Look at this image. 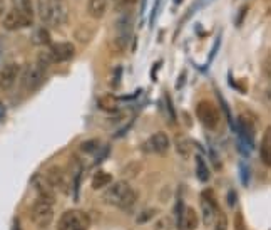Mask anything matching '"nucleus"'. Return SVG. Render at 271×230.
Instances as JSON below:
<instances>
[{"mask_svg": "<svg viewBox=\"0 0 271 230\" xmlns=\"http://www.w3.org/2000/svg\"><path fill=\"white\" fill-rule=\"evenodd\" d=\"M200 2H201L200 5L203 7V5H207V3H211V0H200Z\"/></svg>", "mask_w": 271, "mask_h": 230, "instance_id": "nucleus-42", "label": "nucleus"}, {"mask_svg": "<svg viewBox=\"0 0 271 230\" xmlns=\"http://www.w3.org/2000/svg\"><path fill=\"white\" fill-rule=\"evenodd\" d=\"M201 212H203V222L206 227L216 220V214H218V200H216L214 193L211 190H204L201 193Z\"/></svg>", "mask_w": 271, "mask_h": 230, "instance_id": "nucleus-7", "label": "nucleus"}, {"mask_svg": "<svg viewBox=\"0 0 271 230\" xmlns=\"http://www.w3.org/2000/svg\"><path fill=\"white\" fill-rule=\"evenodd\" d=\"M176 150H178V153L183 158H188L189 155H191V150H193V143L189 141L188 138L184 136H179L178 139H176Z\"/></svg>", "mask_w": 271, "mask_h": 230, "instance_id": "nucleus-24", "label": "nucleus"}, {"mask_svg": "<svg viewBox=\"0 0 271 230\" xmlns=\"http://www.w3.org/2000/svg\"><path fill=\"white\" fill-rule=\"evenodd\" d=\"M169 229H171V224L166 217H162L159 222L156 224V230H169Z\"/></svg>", "mask_w": 271, "mask_h": 230, "instance_id": "nucleus-32", "label": "nucleus"}, {"mask_svg": "<svg viewBox=\"0 0 271 230\" xmlns=\"http://www.w3.org/2000/svg\"><path fill=\"white\" fill-rule=\"evenodd\" d=\"M3 27L7 30H19V29H24V27H29L32 25V22H29L27 19H24L22 15H19L15 10H8L5 15H3V20H2Z\"/></svg>", "mask_w": 271, "mask_h": 230, "instance_id": "nucleus-13", "label": "nucleus"}, {"mask_svg": "<svg viewBox=\"0 0 271 230\" xmlns=\"http://www.w3.org/2000/svg\"><path fill=\"white\" fill-rule=\"evenodd\" d=\"M12 8L19 13V15L24 17V19H27L29 22H34L32 0H12Z\"/></svg>", "mask_w": 271, "mask_h": 230, "instance_id": "nucleus-16", "label": "nucleus"}, {"mask_svg": "<svg viewBox=\"0 0 271 230\" xmlns=\"http://www.w3.org/2000/svg\"><path fill=\"white\" fill-rule=\"evenodd\" d=\"M107 10V2L106 0H89L87 2V12L92 19H102Z\"/></svg>", "mask_w": 271, "mask_h": 230, "instance_id": "nucleus-17", "label": "nucleus"}, {"mask_svg": "<svg viewBox=\"0 0 271 230\" xmlns=\"http://www.w3.org/2000/svg\"><path fill=\"white\" fill-rule=\"evenodd\" d=\"M171 146L169 136L164 131H157L152 134L142 145V150L146 153H154V155H166Z\"/></svg>", "mask_w": 271, "mask_h": 230, "instance_id": "nucleus-8", "label": "nucleus"}, {"mask_svg": "<svg viewBox=\"0 0 271 230\" xmlns=\"http://www.w3.org/2000/svg\"><path fill=\"white\" fill-rule=\"evenodd\" d=\"M166 105H168V113H169L171 123H176V113H174V108H173V101H171L169 94H166Z\"/></svg>", "mask_w": 271, "mask_h": 230, "instance_id": "nucleus-31", "label": "nucleus"}, {"mask_svg": "<svg viewBox=\"0 0 271 230\" xmlns=\"http://www.w3.org/2000/svg\"><path fill=\"white\" fill-rule=\"evenodd\" d=\"M114 27H116V37L112 39L111 47L116 52H123L128 49L131 35H133V27H134L133 12L129 10L121 12L117 15V19L114 20Z\"/></svg>", "mask_w": 271, "mask_h": 230, "instance_id": "nucleus-2", "label": "nucleus"}, {"mask_svg": "<svg viewBox=\"0 0 271 230\" xmlns=\"http://www.w3.org/2000/svg\"><path fill=\"white\" fill-rule=\"evenodd\" d=\"M129 183L126 180H119V182L112 183L106 192H104V202L109 205H116L121 202V198L126 195V192L129 190Z\"/></svg>", "mask_w": 271, "mask_h": 230, "instance_id": "nucleus-12", "label": "nucleus"}, {"mask_svg": "<svg viewBox=\"0 0 271 230\" xmlns=\"http://www.w3.org/2000/svg\"><path fill=\"white\" fill-rule=\"evenodd\" d=\"M239 175H241V183L248 187V183H250V168L246 166L245 161L239 163Z\"/></svg>", "mask_w": 271, "mask_h": 230, "instance_id": "nucleus-28", "label": "nucleus"}, {"mask_svg": "<svg viewBox=\"0 0 271 230\" xmlns=\"http://www.w3.org/2000/svg\"><path fill=\"white\" fill-rule=\"evenodd\" d=\"M49 52H51L52 62H67L75 57V46L72 42H56L49 46Z\"/></svg>", "mask_w": 271, "mask_h": 230, "instance_id": "nucleus-9", "label": "nucleus"}, {"mask_svg": "<svg viewBox=\"0 0 271 230\" xmlns=\"http://www.w3.org/2000/svg\"><path fill=\"white\" fill-rule=\"evenodd\" d=\"M5 12V0H0V15H3Z\"/></svg>", "mask_w": 271, "mask_h": 230, "instance_id": "nucleus-41", "label": "nucleus"}, {"mask_svg": "<svg viewBox=\"0 0 271 230\" xmlns=\"http://www.w3.org/2000/svg\"><path fill=\"white\" fill-rule=\"evenodd\" d=\"M136 202H137V192H136L134 188H129V190L126 192V195L121 198L117 207H119L121 210H131L136 205Z\"/></svg>", "mask_w": 271, "mask_h": 230, "instance_id": "nucleus-22", "label": "nucleus"}, {"mask_svg": "<svg viewBox=\"0 0 271 230\" xmlns=\"http://www.w3.org/2000/svg\"><path fill=\"white\" fill-rule=\"evenodd\" d=\"M32 222L40 229H45L52 224L54 220V207L51 204H45L42 200H37L32 205V212H30Z\"/></svg>", "mask_w": 271, "mask_h": 230, "instance_id": "nucleus-6", "label": "nucleus"}, {"mask_svg": "<svg viewBox=\"0 0 271 230\" xmlns=\"http://www.w3.org/2000/svg\"><path fill=\"white\" fill-rule=\"evenodd\" d=\"M45 182L51 185L52 188H62L64 192H67V185H66V177H64V171L59 166H51L47 171H45Z\"/></svg>", "mask_w": 271, "mask_h": 230, "instance_id": "nucleus-14", "label": "nucleus"}, {"mask_svg": "<svg viewBox=\"0 0 271 230\" xmlns=\"http://www.w3.org/2000/svg\"><path fill=\"white\" fill-rule=\"evenodd\" d=\"M89 215L82 210L70 209L66 210L57 220V230H87L89 229Z\"/></svg>", "mask_w": 271, "mask_h": 230, "instance_id": "nucleus-3", "label": "nucleus"}, {"mask_svg": "<svg viewBox=\"0 0 271 230\" xmlns=\"http://www.w3.org/2000/svg\"><path fill=\"white\" fill-rule=\"evenodd\" d=\"M184 79H186V71H183V73L179 74V78H178V83H176V89H181V88H183V84H184Z\"/></svg>", "mask_w": 271, "mask_h": 230, "instance_id": "nucleus-36", "label": "nucleus"}, {"mask_svg": "<svg viewBox=\"0 0 271 230\" xmlns=\"http://www.w3.org/2000/svg\"><path fill=\"white\" fill-rule=\"evenodd\" d=\"M32 40L34 44H39V46H51V34H49V30L45 29V27H40L37 29L32 35Z\"/></svg>", "mask_w": 271, "mask_h": 230, "instance_id": "nucleus-23", "label": "nucleus"}, {"mask_svg": "<svg viewBox=\"0 0 271 230\" xmlns=\"http://www.w3.org/2000/svg\"><path fill=\"white\" fill-rule=\"evenodd\" d=\"M159 66H161V62H157V64L152 66V74H151L152 79H156V73H157V67H159Z\"/></svg>", "mask_w": 271, "mask_h": 230, "instance_id": "nucleus-39", "label": "nucleus"}, {"mask_svg": "<svg viewBox=\"0 0 271 230\" xmlns=\"http://www.w3.org/2000/svg\"><path fill=\"white\" fill-rule=\"evenodd\" d=\"M139 171H141V165L137 163V161H131V163H128L123 168V171H121V177L124 178H134L139 175Z\"/></svg>", "mask_w": 271, "mask_h": 230, "instance_id": "nucleus-25", "label": "nucleus"}, {"mask_svg": "<svg viewBox=\"0 0 271 230\" xmlns=\"http://www.w3.org/2000/svg\"><path fill=\"white\" fill-rule=\"evenodd\" d=\"M196 177L200 182L206 183L209 182L211 178V173H209V166L206 165L204 158H203L201 155H196Z\"/></svg>", "mask_w": 271, "mask_h": 230, "instance_id": "nucleus-20", "label": "nucleus"}, {"mask_svg": "<svg viewBox=\"0 0 271 230\" xmlns=\"http://www.w3.org/2000/svg\"><path fill=\"white\" fill-rule=\"evenodd\" d=\"M37 13L44 24L61 27L67 22L69 8L64 0H37Z\"/></svg>", "mask_w": 271, "mask_h": 230, "instance_id": "nucleus-1", "label": "nucleus"}, {"mask_svg": "<svg viewBox=\"0 0 271 230\" xmlns=\"http://www.w3.org/2000/svg\"><path fill=\"white\" fill-rule=\"evenodd\" d=\"M137 2H139V0H121L119 8H131V7H134Z\"/></svg>", "mask_w": 271, "mask_h": 230, "instance_id": "nucleus-33", "label": "nucleus"}, {"mask_svg": "<svg viewBox=\"0 0 271 230\" xmlns=\"http://www.w3.org/2000/svg\"><path fill=\"white\" fill-rule=\"evenodd\" d=\"M196 116L200 119V123H203L204 128L209 129H216L221 121L219 110L211 101H207V99H203V101L196 105Z\"/></svg>", "mask_w": 271, "mask_h": 230, "instance_id": "nucleus-4", "label": "nucleus"}, {"mask_svg": "<svg viewBox=\"0 0 271 230\" xmlns=\"http://www.w3.org/2000/svg\"><path fill=\"white\" fill-rule=\"evenodd\" d=\"M19 74H20L19 64H15V62L7 64L2 69V73H0V89H2V91H10L13 86H15Z\"/></svg>", "mask_w": 271, "mask_h": 230, "instance_id": "nucleus-11", "label": "nucleus"}, {"mask_svg": "<svg viewBox=\"0 0 271 230\" xmlns=\"http://www.w3.org/2000/svg\"><path fill=\"white\" fill-rule=\"evenodd\" d=\"M214 230H228V219H226L224 214H219L218 215V219H216Z\"/></svg>", "mask_w": 271, "mask_h": 230, "instance_id": "nucleus-30", "label": "nucleus"}, {"mask_svg": "<svg viewBox=\"0 0 271 230\" xmlns=\"http://www.w3.org/2000/svg\"><path fill=\"white\" fill-rule=\"evenodd\" d=\"M45 69H47V67H44L42 64H39V62H34V64L27 66V69L24 71V76H22V84H24L27 91L32 93L42 86L45 79Z\"/></svg>", "mask_w": 271, "mask_h": 230, "instance_id": "nucleus-5", "label": "nucleus"}, {"mask_svg": "<svg viewBox=\"0 0 271 230\" xmlns=\"http://www.w3.org/2000/svg\"><path fill=\"white\" fill-rule=\"evenodd\" d=\"M112 182V177H111V173H107V171H97L96 175L92 177V188L94 190H102V188H106L107 185H111Z\"/></svg>", "mask_w": 271, "mask_h": 230, "instance_id": "nucleus-21", "label": "nucleus"}, {"mask_svg": "<svg viewBox=\"0 0 271 230\" xmlns=\"http://www.w3.org/2000/svg\"><path fill=\"white\" fill-rule=\"evenodd\" d=\"M97 106H99V110H102V111L114 113V111H117V108H119V99L116 96H112V94H104V96L97 99Z\"/></svg>", "mask_w": 271, "mask_h": 230, "instance_id": "nucleus-18", "label": "nucleus"}, {"mask_svg": "<svg viewBox=\"0 0 271 230\" xmlns=\"http://www.w3.org/2000/svg\"><path fill=\"white\" fill-rule=\"evenodd\" d=\"M32 183L35 187V192H37V200H42L45 204H51L54 205L56 204V192H54V188L45 182L44 177H40V175H34L32 178Z\"/></svg>", "mask_w": 271, "mask_h": 230, "instance_id": "nucleus-10", "label": "nucleus"}, {"mask_svg": "<svg viewBox=\"0 0 271 230\" xmlns=\"http://www.w3.org/2000/svg\"><path fill=\"white\" fill-rule=\"evenodd\" d=\"M5 115H7V108H5L3 103H0V121L5 118Z\"/></svg>", "mask_w": 271, "mask_h": 230, "instance_id": "nucleus-38", "label": "nucleus"}, {"mask_svg": "<svg viewBox=\"0 0 271 230\" xmlns=\"http://www.w3.org/2000/svg\"><path fill=\"white\" fill-rule=\"evenodd\" d=\"M80 150L84 153H89V155H94L96 151L101 150V143H99L97 139H89V141H84L82 145H80Z\"/></svg>", "mask_w": 271, "mask_h": 230, "instance_id": "nucleus-26", "label": "nucleus"}, {"mask_svg": "<svg viewBox=\"0 0 271 230\" xmlns=\"http://www.w3.org/2000/svg\"><path fill=\"white\" fill-rule=\"evenodd\" d=\"M196 227H198L196 210H194L193 207H186L178 222V229L179 230H196Z\"/></svg>", "mask_w": 271, "mask_h": 230, "instance_id": "nucleus-15", "label": "nucleus"}, {"mask_svg": "<svg viewBox=\"0 0 271 230\" xmlns=\"http://www.w3.org/2000/svg\"><path fill=\"white\" fill-rule=\"evenodd\" d=\"M2 56H3V46L2 42H0V61H2Z\"/></svg>", "mask_w": 271, "mask_h": 230, "instance_id": "nucleus-43", "label": "nucleus"}, {"mask_svg": "<svg viewBox=\"0 0 271 230\" xmlns=\"http://www.w3.org/2000/svg\"><path fill=\"white\" fill-rule=\"evenodd\" d=\"M156 214H157L156 209H146L144 212H141V214H139V217H137V220H136V222H137V224H146L152 217H156Z\"/></svg>", "mask_w": 271, "mask_h": 230, "instance_id": "nucleus-27", "label": "nucleus"}, {"mask_svg": "<svg viewBox=\"0 0 271 230\" xmlns=\"http://www.w3.org/2000/svg\"><path fill=\"white\" fill-rule=\"evenodd\" d=\"M246 12H248V5L241 7V10H239V13H238L239 17H238V20H236V25H241V24H243V19H245Z\"/></svg>", "mask_w": 271, "mask_h": 230, "instance_id": "nucleus-35", "label": "nucleus"}, {"mask_svg": "<svg viewBox=\"0 0 271 230\" xmlns=\"http://www.w3.org/2000/svg\"><path fill=\"white\" fill-rule=\"evenodd\" d=\"M12 230H24V229H22V224H20V220L17 219V217L12 220Z\"/></svg>", "mask_w": 271, "mask_h": 230, "instance_id": "nucleus-37", "label": "nucleus"}, {"mask_svg": "<svg viewBox=\"0 0 271 230\" xmlns=\"http://www.w3.org/2000/svg\"><path fill=\"white\" fill-rule=\"evenodd\" d=\"M119 84H121V67H116L114 79H112V86H114V88H119Z\"/></svg>", "mask_w": 271, "mask_h": 230, "instance_id": "nucleus-34", "label": "nucleus"}, {"mask_svg": "<svg viewBox=\"0 0 271 230\" xmlns=\"http://www.w3.org/2000/svg\"><path fill=\"white\" fill-rule=\"evenodd\" d=\"M260 155H261V160L266 166L271 165V129L268 128L265 131V136H263V143H261V150H260Z\"/></svg>", "mask_w": 271, "mask_h": 230, "instance_id": "nucleus-19", "label": "nucleus"}, {"mask_svg": "<svg viewBox=\"0 0 271 230\" xmlns=\"http://www.w3.org/2000/svg\"><path fill=\"white\" fill-rule=\"evenodd\" d=\"M234 230H248V225L241 212H236V215H234Z\"/></svg>", "mask_w": 271, "mask_h": 230, "instance_id": "nucleus-29", "label": "nucleus"}, {"mask_svg": "<svg viewBox=\"0 0 271 230\" xmlns=\"http://www.w3.org/2000/svg\"><path fill=\"white\" fill-rule=\"evenodd\" d=\"M228 200H229V205L234 207V192H233V190L229 192V195H228Z\"/></svg>", "mask_w": 271, "mask_h": 230, "instance_id": "nucleus-40", "label": "nucleus"}]
</instances>
